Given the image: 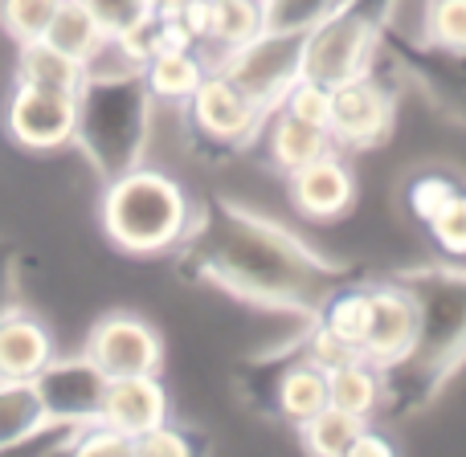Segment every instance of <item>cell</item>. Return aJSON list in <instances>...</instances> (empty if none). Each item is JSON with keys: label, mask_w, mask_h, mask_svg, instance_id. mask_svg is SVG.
<instances>
[{"label": "cell", "mask_w": 466, "mask_h": 457, "mask_svg": "<svg viewBox=\"0 0 466 457\" xmlns=\"http://www.w3.org/2000/svg\"><path fill=\"white\" fill-rule=\"evenodd\" d=\"M177 245L185 249L188 270L249 303L319 311L323 298L344 286V273L319 262L303 241L233 204H205L188 217Z\"/></svg>", "instance_id": "obj_1"}, {"label": "cell", "mask_w": 466, "mask_h": 457, "mask_svg": "<svg viewBox=\"0 0 466 457\" xmlns=\"http://www.w3.org/2000/svg\"><path fill=\"white\" fill-rule=\"evenodd\" d=\"M152 127V90L144 70L106 37L82 62V82L74 90V144L103 180L139 168Z\"/></svg>", "instance_id": "obj_2"}, {"label": "cell", "mask_w": 466, "mask_h": 457, "mask_svg": "<svg viewBox=\"0 0 466 457\" xmlns=\"http://www.w3.org/2000/svg\"><path fill=\"white\" fill-rule=\"evenodd\" d=\"M188 196L164 172L139 168L106 180L103 193V229L123 253H164L188 229Z\"/></svg>", "instance_id": "obj_3"}, {"label": "cell", "mask_w": 466, "mask_h": 457, "mask_svg": "<svg viewBox=\"0 0 466 457\" xmlns=\"http://www.w3.org/2000/svg\"><path fill=\"white\" fill-rule=\"evenodd\" d=\"M405 290L418 298L421 331L410 355L385 372H410L418 388H434V380L446 376L451 363L466 352V273L430 270L405 278Z\"/></svg>", "instance_id": "obj_4"}, {"label": "cell", "mask_w": 466, "mask_h": 457, "mask_svg": "<svg viewBox=\"0 0 466 457\" xmlns=\"http://www.w3.org/2000/svg\"><path fill=\"white\" fill-rule=\"evenodd\" d=\"M380 49V16L360 0L336 5L303 33V74L323 86L372 74Z\"/></svg>", "instance_id": "obj_5"}, {"label": "cell", "mask_w": 466, "mask_h": 457, "mask_svg": "<svg viewBox=\"0 0 466 457\" xmlns=\"http://www.w3.org/2000/svg\"><path fill=\"white\" fill-rule=\"evenodd\" d=\"M218 70L226 74L258 111L270 114L282 103V94L303 78V33L262 29L246 45L221 54Z\"/></svg>", "instance_id": "obj_6"}, {"label": "cell", "mask_w": 466, "mask_h": 457, "mask_svg": "<svg viewBox=\"0 0 466 457\" xmlns=\"http://www.w3.org/2000/svg\"><path fill=\"white\" fill-rule=\"evenodd\" d=\"M37 396L46 404L49 429H74L86 425L98 417L103 409V392H106V376L98 372V363L82 355H54L46 368L37 372Z\"/></svg>", "instance_id": "obj_7"}, {"label": "cell", "mask_w": 466, "mask_h": 457, "mask_svg": "<svg viewBox=\"0 0 466 457\" xmlns=\"http://www.w3.org/2000/svg\"><path fill=\"white\" fill-rule=\"evenodd\" d=\"M5 131L25 152H57L74 144V94L16 82L5 103Z\"/></svg>", "instance_id": "obj_8"}, {"label": "cell", "mask_w": 466, "mask_h": 457, "mask_svg": "<svg viewBox=\"0 0 466 457\" xmlns=\"http://www.w3.org/2000/svg\"><path fill=\"white\" fill-rule=\"evenodd\" d=\"M82 352L98 363V372H103L106 380L147 376V372H160V360H164L160 335L147 327V319H139V314H123V311L103 314V319L90 327Z\"/></svg>", "instance_id": "obj_9"}, {"label": "cell", "mask_w": 466, "mask_h": 457, "mask_svg": "<svg viewBox=\"0 0 466 457\" xmlns=\"http://www.w3.org/2000/svg\"><path fill=\"white\" fill-rule=\"evenodd\" d=\"M393 127V94L372 74L331 86L328 135L339 147H372Z\"/></svg>", "instance_id": "obj_10"}, {"label": "cell", "mask_w": 466, "mask_h": 457, "mask_svg": "<svg viewBox=\"0 0 466 457\" xmlns=\"http://www.w3.org/2000/svg\"><path fill=\"white\" fill-rule=\"evenodd\" d=\"M421 331L418 298L405 286H369V327L360 339V355L377 363L380 372L393 368L397 360L410 355Z\"/></svg>", "instance_id": "obj_11"}, {"label": "cell", "mask_w": 466, "mask_h": 457, "mask_svg": "<svg viewBox=\"0 0 466 457\" xmlns=\"http://www.w3.org/2000/svg\"><path fill=\"white\" fill-rule=\"evenodd\" d=\"M188 119L209 144H241L266 123V114L241 94L221 70H209L201 86L185 98Z\"/></svg>", "instance_id": "obj_12"}, {"label": "cell", "mask_w": 466, "mask_h": 457, "mask_svg": "<svg viewBox=\"0 0 466 457\" xmlns=\"http://www.w3.org/2000/svg\"><path fill=\"white\" fill-rule=\"evenodd\" d=\"M98 421H106V425L119 429V433L131 437V442L144 437L147 429L164 425V421H168V392H164L160 376L147 372V376H115V380H106Z\"/></svg>", "instance_id": "obj_13"}, {"label": "cell", "mask_w": 466, "mask_h": 457, "mask_svg": "<svg viewBox=\"0 0 466 457\" xmlns=\"http://www.w3.org/2000/svg\"><path fill=\"white\" fill-rule=\"evenodd\" d=\"M352 172L336 152L315 155L311 164L290 172V201L299 204V213L311 221H331L352 204Z\"/></svg>", "instance_id": "obj_14"}, {"label": "cell", "mask_w": 466, "mask_h": 457, "mask_svg": "<svg viewBox=\"0 0 466 457\" xmlns=\"http://www.w3.org/2000/svg\"><path fill=\"white\" fill-rule=\"evenodd\" d=\"M54 355V335L37 314L21 306L0 311V380H37Z\"/></svg>", "instance_id": "obj_15"}, {"label": "cell", "mask_w": 466, "mask_h": 457, "mask_svg": "<svg viewBox=\"0 0 466 457\" xmlns=\"http://www.w3.org/2000/svg\"><path fill=\"white\" fill-rule=\"evenodd\" d=\"M49 433L46 404L33 380H0V453H13Z\"/></svg>", "instance_id": "obj_16"}, {"label": "cell", "mask_w": 466, "mask_h": 457, "mask_svg": "<svg viewBox=\"0 0 466 457\" xmlns=\"http://www.w3.org/2000/svg\"><path fill=\"white\" fill-rule=\"evenodd\" d=\"M270 392H274V412L282 421L303 425L307 417H315L328 404V372L315 368L311 360H295L279 372Z\"/></svg>", "instance_id": "obj_17"}, {"label": "cell", "mask_w": 466, "mask_h": 457, "mask_svg": "<svg viewBox=\"0 0 466 457\" xmlns=\"http://www.w3.org/2000/svg\"><path fill=\"white\" fill-rule=\"evenodd\" d=\"M380 396H385V380H380V368L369 363L364 355L339 363V368L328 372V404L348 417L369 421L377 412Z\"/></svg>", "instance_id": "obj_18"}, {"label": "cell", "mask_w": 466, "mask_h": 457, "mask_svg": "<svg viewBox=\"0 0 466 457\" xmlns=\"http://www.w3.org/2000/svg\"><path fill=\"white\" fill-rule=\"evenodd\" d=\"M205 74H209V65H205V57H201V45L160 49V54H152L144 62L147 90H152V98H164V103H185V98L201 86Z\"/></svg>", "instance_id": "obj_19"}, {"label": "cell", "mask_w": 466, "mask_h": 457, "mask_svg": "<svg viewBox=\"0 0 466 457\" xmlns=\"http://www.w3.org/2000/svg\"><path fill=\"white\" fill-rule=\"evenodd\" d=\"M266 119H270V160L279 164L287 176H290L295 168H303V164H311L315 155L331 152L328 127L303 123V119H295V114L279 111V106H274Z\"/></svg>", "instance_id": "obj_20"}, {"label": "cell", "mask_w": 466, "mask_h": 457, "mask_svg": "<svg viewBox=\"0 0 466 457\" xmlns=\"http://www.w3.org/2000/svg\"><path fill=\"white\" fill-rule=\"evenodd\" d=\"M21 86H41V90H66L74 94L82 82V62L66 57L62 49H54L49 41H21L16 45V74Z\"/></svg>", "instance_id": "obj_21"}, {"label": "cell", "mask_w": 466, "mask_h": 457, "mask_svg": "<svg viewBox=\"0 0 466 457\" xmlns=\"http://www.w3.org/2000/svg\"><path fill=\"white\" fill-rule=\"evenodd\" d=\"M266 29L262 21V0H209V21H205V41L218 54L246 45L249 37Z\"/></svg>", "instance_id": "obj_22"}, {"label": "cell", "mask_w": 466, "mask_h": 457, "mask_svg": "<svg viewBox=\"0 0 466 457\" xmlns=\"http://www.w3.org/2000/svg\"><path fill=\"white\" fill-rule=\"evenodd\" d=\"M41 41H49V45L62 49L66 57H74V62H86V57L106 41V33L98 29V21L82 8V0H62L57 13L49 16Z\"/></svg>", "instance_id": "obj_23"}, {"label": "cell", "mask_w": 466, "mask_h": 457, "mask_svg": "<svg viewBox=\"0 0 466 457\" xmlns=\"http://www.w3.org/2000/svg\"><path fill=\"white\" fill-rule=\"evenodd\" d=\"M369 425V421H360V417H348V412H339V409H331V404H323L315 417H307L303 425V445L311 453H319V457H348V450H352V442H356V433Z\"/></svg>", "instance_id": "obj_24"}, {"label": "cell", "mask_w": 466, "mask_h": 457, "mask_svg": "<svg viewBox=\"0 0 466 457\" xmlns=\"http://www.w3.org/2000/svg\"><path fill=\"white\" fill-rule=\"evenodd\" d=\"M426 41L446 54H466V0H430Z\"/></svg>", "instance_id": "obj_25"}, {"label": "cell", "mask_w": 466, "mask_h": 457, "mask_svg": "<svg viewBox=\"0 0 466 457\" xmlns=\"http://www.w3.org/2000/svg\"><path fill=\"white\" fill-rule=\"evenodd\" d=\"M62 0H0V29L21 45V41H37L46 33L49 16L57 13Z\"/></svg>", "instance_id": "obj_26"}, {"label": "cell", "mask_w": 466, "mask_h": 457, "mask_svg": "<svg viewBox=\"0 0 466 457\" xmlns=\"http://www.w3.org/2000/svg\"><path fill=\"white\" fill-rule=\"evenodd\" d=\"M336 5H344V0H262V21L266 29L279 33H307Z\"/></svg>", "instance_id": "obj_27"}, {"label": "cell", "mask_w": 466, "mask_h": 457, "mask_svg": "<svg viewBox=\"0 0 466 457\" xmlns=\"http://www.w3.org/2000/svg\"><path fill=\"white\" fill-rule=\"evenodd\" d=\"M82 8L95 16L106 37H127L131 29L152 21L156 0H82Z\"/></svg>", "instance_id": "obj_28"}, {"label": "cell", "mask_w": 466, "mask_h": 457, "mask_svg": "<svg viewBox=\"0 0 466 457\" xmlns=\"http://www.w3.org/2000/svg\"><path fill=\"white\" fill-rule=\"evenodd\" d=\"M279 111H287V114H295V119H303V123H315V127H328V114H331V86H323V82H315V78H299L295 86L282 94V103H279Z\"/></svg>", "instance_id": "obj_29"}, {"label": "cell", "mask_w": 466, "mask_h": 457, "mask_svg": "<svg viewBox=\"0 0 466 457\" xmlns=\"http://www.w3.org/2000/svg\"><path fill=\"white\" fill-rule=\"evenodd\" d=\"M426 229H430V237H434V245L442 249V253L466 257V193L462 188L438 209V217L430 221Z\"/></svg>", "instance_id": "obj_30"}, {"label": "cell", "mask_w": 466, "mask_h": 457, "mask_svg": "<svg viewBox=\"0 0 466 457\" xmlns=\"http://www.w3.org/2000/svg\"><path fill=\"white\" fill-rule=\"evenodd\" d=\"M454 193H459V184H454L451 176H442V172H426V176H418L410 184V213L421 221V225H430V221L438 217V209H442Z\"/></svg>", "instance_id": "obj_31"}, {"label": "cell", "mask_w": 466, "mask_h": 457, "mask_svg": "<svg viewBox=\"0 0 466 457\" xmlns=\"http://www.w3.org/2000/svg\"><path fill=\"white\" fill-rule=\"evenodd\" d=\"M356 347H348L344 339H336L328 327H319L315 323V331H311V339H307V347H303V360H311L315 368H323V372H331V368H339V363H348V360H356Z\"/></svg>", "instance_id": "obj_32"}, {"label": "cell", "mask_w": 466, "mask_h": 457, "mask_svg": "<svg viewBox=\"0 0 466 457\" xmlns=\"http://www.w3.org/2000/svg\"><path fill=\"white\" fill-rule=\"evenodd\" d=\"M131 453H156V457H185V453H193V437L188 433H180L177 425H156V429H147L144 437H136L131 442Z\"/></svg>", "instance_id": "obj_33"}, {"label": "cell", "mask_w": 466, "mask_h": 457, "mask_svg": "<svg viewBox=\"0 0 466 457\" xmlns=\"http://www.w3.org/2000/svg\"><path fill=\"white\" fill-rule=\"evenodd\" d=\"M393 453V442H389L385 433H377L372 425H364L360 433H356L352 450H348V457H389Z\"/></svg>", "instance_id": "obj_34"}, {"label": "cell", "mask_w": 466, "mask_h": 457, "mask_svg": "<svg viewBox=\"0 0 466 457\" xmlns=\"http://www.w3.org/2000/svg\"><path fill=\"white\" fill-rule=\"evenodd\" d=\"M8 306H13V257L0 241V311H8Z\"/></svg>", "instance_id": "obj_35"}]
</instances>
